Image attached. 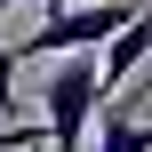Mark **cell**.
<instances>
[{
    "mask_svg": "<svg viewBox=\"0 0 152 152\" xmlns=\"http://www.w3.org/2000/svg\"><path fill=\"white\" fill-rule=\"evenodd\" d=\"M104 104V80H96V56H56V72L40 80V112H48V152H88V120Z\"/></svg>",
    "mask_w": 152,
    "mask_h": 152,
    "instance_id": "cell-1",
    "label": "cell"
},
{
    "mask_svg": "<svg viewBox=\"0 0 152 152\" xmlns=\"http://www.w3.org/2000/svg\"><path fill=\"white\" fill-rule=\"evenodd\" d=\"M128 16H136L128 0H96V8H48V16H40V24H32V32H24L8 56H16V72H24V64H40V56H80V48L96 56V48H104V40L128 24Z\"/></svg>",
    "mask_w": 152,
    "mask_h": 152,
    "instance_id": "cell-2",
    "label": "cell"
},
{
    "mask_svg": "<svg viewBox=\"0 0 152 152\" xmlns=\"http://www.w3.org/2000/svg\"><path fill=\"white\" fill-rule=\"evenodd\" d=\"M144 56H152V16L136 8V16H128V24L96 48V80H104V96H112V88H128V80L144 72Z\"/></svg>",
    "mask_w": 152,
    "mask_h": 152,
    "instance_id": "cell-3",
    "label": "cell"
},
{
    "mask_svg": "<svg viewBox=\"0 0 152 152\" xmlns=\"http://www.w3.org/2000/svg\"><path fill=\"white\" fill-rule=\"evenodd\" d=\"M96 152H152V112L112 104V112H104V144H96Z\"/></svg>",
    "mask_w": 152,
    "mask_h": 152,
    "instance_id": "cell-4",
    "label": "cell"
},
{
    "mask_svg": "<svg viewBox=\"0 0 152 152\" xmlns=\"http://www.w3.org/2000/svg\"><path fill=\"white\" fill-rule=\"evenodd\" d=\"M0 112H16V56L0 48Z\"/></svg>",
    "mask_w": 152,
    "mask_h": 152,
    "instance_id": "cell-5",
    "label": "cell"
},
{
    "mask_svg": "<svg viewBox=\"0 0 152 152\" xmlns=\"http://www.w3.org/2000/svg\"><path fill=\"white\" fill-rule=\"evenodd\" d=\"M40 128H0V152H16V144H32Z\"/></svg>",
    "mask_w": 152,
    "mask_h": 152,
    "instance_id": "cell-6",
    "label": "cell"
},
{
    "mask_svg": "<svg viewBox=\"0 0 152 152\" xmlns=\"http://www.w3.org/2000/svg\"><path fill=\"white\" fill-rule=\"evenodd\" d=\"M16 152H40V136H32V144H16Z\"/></svg>",
    "mask_w": 152,
    "mask_h": 152,
    "instance_id": "cell-7",
    "label": "cell"
}]
</instances>
